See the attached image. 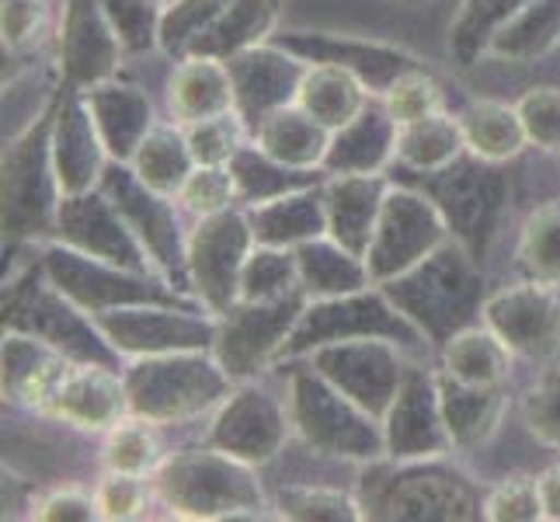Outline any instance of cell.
<instances>
[{"mask_svg": "<svg viewBox=\"0 0 560 522\" xmlns=\"http://www.w3.org/2000/svg\"><path fill=\"white\" fill-rule=\"evenodd\" d=\"M355 498L362 519L477 522L485 519L488 491L463 467L450 463V456H435V460L380 456L373 463H362Z\"/></svg>", "mask_w": 560, "mask_h": 522, "instance_id": "cell-1", "label": "cell"}, {"mask_svg": "<svg viewBox=\"0 0 560 522\" xmlns=\"http://www.w3.org/2000/svg\"><path fill=\"white\" fill-rule=\"evenodd\" d=\"M432 348H442L463 327L480 324L488 282L480 262L459 241H446L411 272L380 286Z\"/></svg>", "mask_w": 560, "mask_h": 522, "instance_id": "cell-2", "label": "cell"}, {"mask_svg": "<svg viewBox=\"0 0 560 522\" xmlns=\"http://www.w3.org/2000/svg\"><path fill=\"white\" fill-rule=\"evenodd\" d=\"M153 498L175 519H261L268 495L258 467L230 456L217 446L175 450L150 477Z\"/></svg>", "mask_w": 560, "mask_h": 522, "instance_id": "cell-3", "label": "cell"}, {"mask_svg": "<svg viewBox=\"0 0 560 522\" xmlns=\"http://www.w3.org/2000/svg\"><path fill=\"white\" fill-rule=\"evenodd\" d=\"M56 94L38 108L25 129L4 143V178H0V223L4 241L46 244L56 237V209H60V182L52 167V112Z\"/></svg>", "mask_w": 560, "mask_h": 522, "instance_id": "cell-4", "label": "cell"}, {"mask_svg": "<svg viewBox=\"0 0 560 522\" xmlns=\"http://www.w3.org/2000/svg\"><path fill=\"white\" fill-rule=\"evenodd\" d=\"M289 370L285 376V404L293 432L306 450L331 460L373 463L386 456L383 425L365 408L341 394L331 380H324L311 362Z\"/></svg>", "mask_w": 560, "mask_h": 522, "instance_id": "cell-5", "label": "cell"}, {"mask_svg": "<svg viewBox=\"0 0 560 522\" xmlns=\"http://www.w3.org/2000/svg\"><path fill=\"white\" fill-rule=\"evenodd\" d=\"M400 182L424 192L442 212L453 241H459L485 265L501 217L509 209L512 182L505 174V164H491L474 158V153H463V158L439 171H404Z\"/></svg>", "mask_w": 560, "mask_h": 522, "instance_id": "cell-6", "label": "cell"}, {"mask_svg": "<svg viewBox=\"0 0 560 522\" xmlns=\"http://www.w3.org/2000/svg\"><path fill=\"white\" fill-rule=\"evenodd\" d=\"M4 332H28L49 341L52 348H60L73 362L108 366V370H122L126 366V359L105 338L98 321L49 282L38 258L25 272L4 282Z\"/></svg>", "mask_w": 560, "mask_h": 522, "instance_id": "cell-7", "label": "cell"}, {"mask_svg": "<svg viewBox=\"0 0 560 522\" xmlns=\"http://www.w3.org/2000/svg\"><path fill=\"white\" fill-rule=\"evenodd\" d=\"M129 411L158 425H178L217 411L234 380L212 352L140 356L122 366Z\"/></svg>", "mask_w": 560, "mask_h": 522, "instance_id": "cell-8", "label": "cell"}, {"mask_svg": "<svg viewBox=\"0 0 560 522\" xmlns=\"http://www.w3.org/2000/svg\"><path fill=\"white\" fill-rule=\"evenodd\" d=\"M352 338H386V341H397L400 348L429 345L418 327L397 311L394 300L386 297L380 286H370L349 297L306 303V311L300 314L293 335L285 338L276 366L300 362L311 352H317L320 345L352 341Z\"/></svg>", "mask_w": 560, "mask_h": 522, "instance_id": "cell-9", "label": "cell"}, {"mask_svg": "<svg viewBox=\"0 0 560 522\" xmlns=\"http://www.w3.org/2000/svg\"><path fill=\"white\" fill-rule=\"evenodd\" d=\"M38 262H43L49 282L60 289L63 297H70L81 311H88L91 317L115 311V306H132V303H188V306H199L196 300L185 297L182 289H175L161 276L129 272V268L91 258V255H84V251H77V247L56 241V237L38 244Z\"/></svg>", "mask_w": 560, "mask_h": 522, "instance_id": "cell-10", "label": "cell"}, {"mask_svg": "<svg viewBox=\"0 0 560 522\" xmlns=\"http://www.w3.org/2000/svg\"><path fill=\"white\" fill-rule=\"evenodd\" d=\"M247 209L234 206L196 220L188 234V289L212 317L226 314L241 300V276L255 251Z\"/></svg>", "mask_w": 560, "mask_h": 522, "instance_id": "cell-11", "label": "cell"}, {"mask_svg": "<svg viewBox=\"0 0 560 522\" xmlns=\"http://www.w3.org/2000/svg\"><path fill=\"white\" fill-rule=\"evenodd\" d=\"M446 241H453V234L435 202L408 182H390L373 244L365 251V265H370L373 282L383 286L411 272Z\"/></svg>", "mask_w": 560, "mask_h": 522, "instance_id": "cell-12", "label": "cell"}, {"mask_svg": "<svg viewBox=\"0 0 560 522\" xmlns=\"http://www.w3.org/2000/svg\"><path fill=\"white\" fill-rule=\"evenodd\" d=\"M98 188L115 206H119L126 223L132 227V234L140 237L147 255L153 258V265H158V272L175 289H182L185 297H191V289H188V237L182 234V223H178V199L161 196L158 188L140 182V174L129 164H119V161L108 164Z\"/></svg>", "mask_w": 560, "mask_h": 522, "instance_id": "cell-13", "label": "cell"}, {"mask_svg": "<svg viewBox=\"0 0 560 522\" xmlns=\"http://www.w3.org/2000/svg\"><path fill=\"white\" fill-rule=\"evenodd\" d=\"M306 303H311L306 293H293L272 303L237 300L226 314H220L212 356L226 370V376L241 383L258 380L265 370H272L285 338L293 335L300 314L306 311Z\"/></svg>", "mask_w": 560, "mask_h": 522, "instance_id": "cell-14", "label": "cell"}, {"mask_svg": "<svg viewBox=\"0 0 560 522\" xmlns=\"http://www.w3.org/2000/svg\"><path fill=\"white\" fill-rule=\"evenodd\" d=\"M126 362L167 352H212L217 317L188 303H132L94 317Z\"/></svg>", "mask_w": 560, "mask_h": 522, "instance_id": "cell-15", "label": "cell"}, {"mask_svg": "<svg viewBox=\"0 0 560 522\" xmlns=\"http://www.w3.org/2000/svg\"><path fill=\"white\" fill-rule=\"evenodd\" d=\"M289 436H293L289 404L258 376L230 386V394L212 411L206 442L250 467H261L282 453Z\"/></svg>", "mask_w": 560, "mask_h": 522, "instance_id": "cell-16", "label": "cell"}, {"mask_svg": "<svg viewBox=\"0 0 560 522\" xmlns=\"http://www.w3.org/2000/svg\"><path fill=\"white\" fill-rule=\"evenodd\" d=\"M314 370L331 380L341 394H349L359 408L383 421L390 401L400 391V380L408 373V356L397 341L386 338H352L320 345L317 352L306 356Z\"/></svg>", "mask_w": 560, "mask_h": 522, "instance_id": "cell-17", "label": "cell"}, {"mask_svg": "<svg viewBox=\"0 0 560 522\" xmlns=\"http://www.w3.org/2000/svg\"><path fill=\"white\" fill-rule=\"evenodd\" d=\"M56 241L84 251L91 258L129 268V272L161 276L153 258L147 255V247L140 244V237L132 234V227L119 212V206H115L102 188L81 192V196H60V209H56Z\"/></svg>", "mask_w": 560, "mask_h": 522, "instance_id": "cell-18", "label": "cell"}, {"mask_svg": "<svg viewBox=\"0 0 560 522\" xmlns=\"http://www.w3.org/2000/svg\"><path fill=\"white\" fill-rule=\"evenodd\" d=\"M480 321L512 348L515 359L553 362L560 352V289L553 286L523 279L488 293Z\"/></svg>", "mask_w": 560, "mask_h": 522, "instance_id": "cell-19", "label": "cell"}, {"mask_svg": "<svg viewBox=\"0 0 560 522\" xmlns=\"http://www.w3.org/2000/svg\"><path fill=\"white\" fill-rule=\"evenodd\" d=\"M380 425L390 460H435L456 453L446 429V415H442L435 370H424L421 362H408L400 391Z\"/></svg>", "mask_w": 560, "mask_h": 522, "instance_id": "cell-20", "label": "cell"}, {"mask_svg": "<svg viewBox=\"0 0 560 522\" xmlns=\"http://www.w3.org/2000/svg\"><path fill=\"white\" fill-rule=\"evenodd\" d=\"M60 84L91 91L119 77L126 46L112 28L102 0H63L60 14Z\"/></svg>", "mask_w": 560, "mask_h": 522, "instance_id": "cell-21", "label": "cell"}, {"mask_svg": "<svg viewBox=\"0 0 560 522\" xmlns=\"http://www.w3.org/2000/svg\"><path fill=\"white\" fill-rule=\"evenodd\" d=\"M223 63L230 70V81H234V112L241 115L247 132H255L272 112L296 105L300 84L311 70L303 56L279 46L276 38L230 56Z\"/></svg>", "mask_w": 560, "mask_h": 522, "instance_id": "cell-22", "label": "cell"}, {"mask_svg": "<svg viewBox=\"0 0 560 522\" xmlns=\"http://www.w3.org/2000/svg\"><path fill=\"white\" fill-rule=\"evenodd\" d=\"M276 43L303 56L306 63H335L355 73L370 88L373 98H383L397 77L424 67L411 49L380 43V38L362 35H338V32H285L276 35Z\"/></svg>", "mask_w": 560, "mask_h": 522, "instance_id": "cell-23", "label": "cell"}, {"mask_svg": "<svg viewBox=\"0 0 560 522\" xmlns=\"http://www.w3.org/2000/svg\"><path fill=\"white\" fill-rule=\"evenodd\" d=\"M112 153L98 132V123L84 102L81 91L60 84L52 112V167L63 196H81V192L98 188Z\"/></svg>", "mask_w": 560, "mask_h": 522, "instance_id": "cell-24", "label": "cell"}, {"mask_svg": "<svg viewBox=\"0 0 560 522\" xmlns=\"http://www.w3.org/2000/svg\"><path fill=\"white\" fill-rule=\"evenodd\" d=\"M73 359L60 348L35 338L28 332H4L0 345V391L11 408H25L35 415H49L56 391L63 386Z\"/></svg>", "mask_w": 560, "mask_h": 522, "instance_id": "cell-25", "label": "cell"}, {"mask_svg": "<svg viewBox=\"0 0 560 522\" xmlns=\"http://www.w3.org/2000/svg\"><path fill=\"white\" fill-rule=\"evenodd\" d=\"M129 394L122 370H108V366H88L77 362L67 373L63 386L52 397V408L46 418H56L63 425H73L81 432H112L115 425L126 421Z\"/></svg>", "mask_w": 560, "mask_h": 522, "instance_id": "cell-26", "label": "cell"}, {"mask_svg": "<svg viewBox=\"0 0 560 522\" xmlns=\"http://www.w3.org/2000/svg\"><path fill=\"white\" fill-rule=\"evenodd\" d=\"M386 188H390V182L383 174H327L320 185L327 234L365 258L380 223Z\"/></svg>", "mask_w": 560, "mask_h": 522, "instance_id": "cell-27", "label": "cell"}, {"mask_svg": "<svg viewBox=\"0 0 560 522\" xmlns=\"http://www.w3.org/2000/svg\"><path fill=\"white\" fill-rule=\"evenodd\" d=\"M397 129L386 105L373 98L349 126L331 132L324 174H383L397 161Z\"/></svg>", "mask_w": 560, "mask_h": 522, "instance_id": "cell-28", "label": "cell"}, {"mask_svg": "<svg viewBox=\"0 0 560 522\" xmlns=\"http://www.w3.org/2000/svg\"><path fill=\"white\" fill-rule=\"evenodd\" d=\"M84 102L98 123L102 140L112 153V161L129 164L137 158L140 143L147 140V132L158 126V115H153V102L140 88L132 84H119V81H108L98 84L91 91H81Z\"/></svg>", "mask_w": 560, "mask_h": 522, "instance_id": "cell-29", "label": "cell"}, {"mask_svg": "<svg viewBox=\"0 0 560 522\" xmlns=\"http://www.w3.org/2000/svg\"><path fill=\"white\" fill-rule=\"evenodd\" d=\"M435 380H439V401H442V415H446L453 450L467 453V450L485 446L498 432L501 418H505L509 386L463 383L442 370H435Z\"/></svg>", "mask_w": 560, "mask_h": 522, "instance_id": "cell-30", "label": "cell"}, {"mask_svg": "<svg viewBox=\"0 0 560 522\" xmlns=\"http://www.w3.org/2000/svg\"><path fill=\"white\" fill-rule=\"evenodd\" d=\"M167 108L182 126L234 112V81H230L226 63L212 60V56H185V60H178L167 81Z\"/></svg>", "mask_w": 560, "mask_h": 522, "instance_id": "cell-31", "label": "cell"}, {"mask_svg": "<svg viewBox=\"0 0 560 522\" xmlns=\"http://www.w3.org/2000/svg\"><path fill=\"white\" fill-rule=\"evenodd\" d=\"M320 185L285 192V196H276V199L258 202V206H244L250 230H255V241L276 244V247H300L314 237H324L327 234V212H324Z\"/></svg>", "mask_w": 560, "mask_h": 522, "instance_id": "cell-32", "label": "cell"}, {"mask_svg": "<svg viewBox=\"0 0 560 522\" xmlns=\"http://www.w3.org/2000/svg\"><path fill=\"white\" fill-rule=\"evenodd\" d=\"M296 262H300V286L311 300H335L376 286L365 258L338 244L331 234L300 244Z\"/></svg>", "mask_w": 560, "mask_h": 522, "instance_id": "cell-33", "label": "cell"}, {"mask_svg": "<svg viewBox=\"0 0 560 522\" xmlns=\"http://www.w3.org/2000/svg\"><path fill=\"white\" fill-rule=\"evenodd\" d=\"M250 140H255L268 158H276L285 167L324 171L331 129H324L303 105H285L268 115V119L250 132Z\"/></svg>", "mask_w": 560, "mask_h": 522, "instance_id": "cell-34", "label": "cell"}, {"mask_svg": "<svg viewBox=\"0 0 560 522\" xmlns=\"http://www.w3.org/2000/svg\"><path fill=\"white\" fill-rule=\"evenodd\" d=\"M512 359V348L485 321L463 327L459 335L439 348V370L477 386H509Z\"/></svg>", "mask_w": 560, "mask_h": 522, "instance_id": "cell-35", "label": "cell"}, {"mask_svg": "<svg viewBox=\"0 0 560 522\" xmlns=\"http://www.w3.org/2000/svg\"><path fill=\"white\" fill-rule=\"evenodd\" d=\"M456 119L463 129V140H467V153H474L480 161L509 164L529 147L523 115L509 102L477 98V102H467V108H463Z\"/></svg>", "mask_w": 560, "mask_h": 522, "instance_id": "cell-36", "label": "cell"}, {"mask_svg": "<svg viewBox=\"0 0 560 522\" xmlns=\"http://www.w3.org/2000/svg\"><path fill=\"white\" fill-rule=\"evenodd\" d=\"M282 14V0H230V8L220 14L188 56H212V60H230L250 46L272 43L276 25Z\"/></svg>", "mask_w": 560, "mask_h": 522, "instance_id": "cell-37", "label": "cell"}, {"mask_svg": "<svg viewBox=\"0 0 560 522\" xmlns=\"http://www.w3.org/2000/svg\"><path fill=\"white\" fill-rule=\"evenodd\" d=\"M370 102H373L370 88H365L355 73L335 63H311V70H306L300 84V98H296V105H303L331 132L349 126Z\"/></svg>", "mask_w": 560, "mask_h": 522, "instance_id": "cell-38", "label": "cell"}, {"mask_svg": "<svg viewBox=\"0 0 560 522\" xmlns=\"http://www.w3.org/2000/svg\"><path fill=\"white\" fill-rule=\"evenodd\" d=\"M526 4L529 0H463L456 18L450 22V35H446L450 60L463 70L480 63L488 56L491 43L498 38V32L505 28Z\"/></svg>", "mask_w": 560, "mask_h": 522, "instance_id": "cell-39", "label": "cell"}, {"mask_svg": "<svg viewBox=\"0 0 560 522\" xmlns=\"http://www.w3.org/2000/svg\"><path fill=\"white\" fill-rule=\"evenodd\" d=\"M230 174H234V182H237L241 206H258V202H268L276 196H285V192H296V188H306V185H320L327 178L324 171H296V167L279 164L276 158H268V153L255 140H247L234 153V161H230Z\"/></svg>", "mask_w": 560, "mask_h": 522, "instance_id": "cell-40", "label": "cell"}, {"mask_svg": "<svg viewBox=\"0 0 560 522\" xmlns=\"http://www.w3.org/2000/svg\"><path fill=\"white\" fill-rule=\"evenodd\" d=\"M129 167L140 174V182L150 188H158L161 196L178 199L182 185L188 182V174L196 171V158H191V147L185 137V126H153L147 132V140L140 143L137 158L129 161Z\"/></svg>", "mask_w": 560, "mask_h": 522, "instance_id": "cell-41", "label": "cell"}, {"mask_svg": "<svg viewBox=\"0 0 560 522\" xmlns=\"http://www.w3.org/2000/svg\"><path fill=\"white\" fill-rule=\"evenodd\" d=\"M560 46V0H529L498 32L488 56L501 63H533Z\"/></svg>", "mask_w": 560, "mask_h": 522, "instance_id": "cell-42", "label": "cell"}, {"mask_svg": "<svg viewBox=\"0 0 560 522\" xmlns=\"http://www.w3.org/2000/svg\"><path fill=\"white\" fill-rule=\"evenodd\" d=\"M467 153L459 119L450 112H435L397 129V167L400 171H439Z\"/></svg>", "mask_w": 560, "mask_h": 522, "instance_id": "cell-43", "label": "cell"}, {"mask_svg": "<svg viewBox=\"0 0 560 522\" xmlns=\"http://www.w3.org/2000/svg\"><path fill=\"white\" fill-rule=\"evenodd\" d=\"M518 272L533 282H544L560 289V199L536 206L515 244Z\"/></svg>", "mask_w": 560, "mask_h": 522, "instance_id": "cell-44", "label": "cell"}, {"mask_svg": "<svg viewBox=\"0 0 560 522\" xmlns=\"http://www.w3.org/2000/svg\"><path fill=\"white\" fill-rule=\"evenodd\" d=\"M161 425L129 415L126 421L105 432V450H102V467L105 471H122V474H140L153 477V471L164 463V442H161Z\"/></svg>", "mask_w": 560, "mask_h": 522, "instance_id": "cell-45", "label": "cell"}, {"mask_svg": "<svg viewBox=\"0 0 560 522\" xmlns=\"http://www.w3.org/2000/svg\"><path fill=\"white\" fill-rule=\"evenodd\" d=\"M293 293H303L300 286V262L296 247L255 244L241 276V300L247 303H272Z\"/></svg>", "mask_w": 560, "mask_h": 522, "instance_id": "cell-46", "label": "cell"}, {"mask_svg": "<svg viewBox=\"0 0 560 522\" xmlns=\"http://www.w3.org/2000/svg\"><path fill=\"white\" fill-rule=\"evenodd\" d=\"M272 509L279 519L296 522H359L362 509L359 498L338 488L320 485H289L272 498Z\"/></svg>", "mask_w": 560, "mask_h": 522, "instance_id": "cell-47", "label": "cell"}, {"mask_svg": "<svg viewBox=\"0 0 560 522\" xmlns=\"http://www.w3.org/2000/svg\"><path fill=\"white\" fill-rule=\"evenodd\" d=\"M226 8L230 0H167L161 8V53L185 60Z\"/></svg>", "mask_w": 560, "mask_h": 522, "instance_id": "cell-48", "label": "cell"}, {"mask_svg": "<svg viewBox=\"0 0 560 522\" xmlns=\"http://www.w3.org/2000/svg\"><path fill=\"white\" fill-rule=\"evenodd\" d=\"M526 432L539 446L560 453V366H547L518 401Z\"/></svg>", "mask_w": 560, "mask_h": 522, "instance_id": "cell-49", "label": "cell"}, {"mask_svg": "<svg viewBox=\"0 0 560 522\" xmlns=\"http://www.w3.org/2000/svg\"><path fill=\"white\" fill-rule=\"evenodd\" d=\"M178 206L196 220L241 206L230 164H196V171L188 174V182L178 192Z\"/></svg>", "mask_w": 560, "mask_h": 522, "instance_id": "cell-50", "label": "cell"}, {"mask_svg": "<svg viewBox=\"0 0 560 522\" xmlns=\"http://www.w3.org/2000/svg\"><path fill=\"white\" fill-rule=\"evenodd\" d=\"M380 102L386 105V112L394 115L397 126H408L418 119H429V115H435V112H446V94H442V84L424 67L397 77Z\"/></svg>", "mask_w": 560, "mask_h": 522, "instance_id": "cell-51", "label": "cell"}, {"mask_svg": "<svg viewBox=\"0 0 560 522\" xmlns=\"http://www.w3.org/2000/svg\"><path fill=\"white\" fill-rule=\"evenodd\" d=\"M52 32V0H0L4 53L22 56L38 49Z\"/></svg>", "mask_w": 560, "mask_h": 522, "instance_id": "cell-52", "label": "cell"}, {"mask_svg": "<svg viewBox=\"0 0 560 522\" xmlns=\"http://www.w3.org/2000/svg\"><path fill=\"white\" fill-rule=\"evenodd\" d=\"M185 137H188L196 164H230L234 153L250 140V132L241 123L237 112H226V115H217V119L185 126Z\"/></svg>", "mask_w": 560, "mask_h": 522, "instance_id": "cell-53", "label": "cell"}, {"mask_svg": "<svg viewBox=\"0 0 560 522\" xmlns=\"http://www.w3.org/2000/svg\"><path fill=\"white\" fill-rule=\"evenodd\" d=\"M126 53L161 49V0H102Z\"/></svg>", "mask_w": 560, "mask_h": 522, "instance_id": "cell-54", "label": "cell"}, {"mask_svg": "<svg viewBox=\"0 0 560 522\" xmlns=\"http://www.w3.org/2000/svg\"><path fill=\"white\" fill-rule=\"evenodd\" d=\"M523 115V129L533 150L560 158V88H529L523 98L515 102Z\"/></svg>", "mask_w": 560, "mask_h": 522, "instance_id": "cell-55", "label": "cell"}, {"mask_svg": "<svg viewBox=\"0 0 560 522\" xmlns=\"http://www.w3.org/2000/svg\"><path fill=\"white\" fill-rule=\"evenodd\" d=\"M94 498H98V512L108 522H129V519H143L153 498V485L150 477L140 474H122V471H105L98 488H94Z\"/></svg>", "mask_w": 560, "mask_h": 522, "instance_id": "cell-56", "label": "cell"}, {"mask_svg": "<svg viewBox=\"0 0 560 522\" xmlns=\"http://www.w3.org/2000/svg\"><path fill=\"white\" fill-rule=\"evenodd\" d=\"M488 522H544V498L539 480L529 474H512L488 491L485 501Z\"/></svg>", "mask_w": 560, "mask_h": 522, "instance_id": "cell-57", "label": "cell"}, {"mask_svg": "<svg viewBox=\"0 0 560 522\" xmlns=\"http://www.w3.org/2000/svg\"><path fill=\"white\" fill-rule=\"evenodd\" d=\"M32 519L43 522H94L102 519L98 498L81 488H56L32 506Z\"/></svg>", "mask_w": 560, "mask_h": 522, "instance_id": "cell-58", "label": "cell"}, {"mask_svg": "<svg viewBox=\"0 0 560 522\" xmlns=\"http://www.w3.org/2000/svg\"><path fill=\"white\" fill-rule=\"evenodd\" d=\"M536 480H539V498H544V519L560 522V463L547 467Z\"/></svg>", "mask_w": 560, "mask_h": 522, "instance_id": "cell-59", "label": "cell"}]
</instances>
